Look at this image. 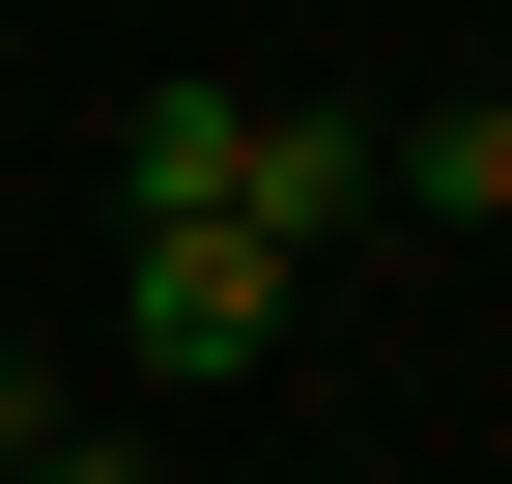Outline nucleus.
<instances>
[{"mask_svg":"<svg viewBox=\"0 0 512 484\" xmlns=\"http://www.w3.org/2000/svg\"><path fill=\"white\" fill-rule=\"evenodd\" d=\"M114 314H143V371L200 399V371H256V342H285V257H256V228H143V285H114Z\"/></svg>","mask_w":512,"mask_h":484,"instance_id":"1","label":"nucleus"},{"mask_svg":"<svg viewBox=\"0 0 512 484\" xmlns=\"http://www.w3.org/2000/svg\"><path fill=\"white\" fill-rule=\"evenodd\" d=\"M114 228H256V86H143L114 114Z\"/></svg>","mask_w":512,"mask_h":484,"instance_id":"2","label":"nucleus"},{"mask_svg":"<svg viewBox=\"0 0 512 484\" xmlns=\"http://www.w3.org/2000/svg\"><path fill=\"white\" fill-rule=\"evenodd\" d=\"M342 228H370V143H342V114H256V257L313 285V257H342Z\"/></svg>","mask_w":512,"mask_h":484,"instance_id":"3","label":"nucleus"},{"mask_svg":"<svg viewBox=\"0 0 512 484\" xmlns=\"http://www.w3.org/2000/svg\"><path fill=\"white\" fill-rule=\"evenodd\" d=\"M399 200H427V228H512V86L427 114V143H399Z\"/></svg>","mask_w":512,"mask_h":484,"instance_id":"4","label":"nucleus"},{"mask_svg":"<svg viewBox=\"0 0 512 484\" xmlns=\"http://www.w3.org/2000/svg\"><path fill=\"white\" fill-rule=\"evenodd\" d=\"M57 428H86V399H57V371H29V342H0V484H29V456H57Z\"/></svg>","mask_w":512,"mask_h":484,"instance_id":"5","label":"nucleus"},{"mask_svg":"<svg viewBox=\"0 0 512 484\" xmlns=\"http://www.w3.org/2000/svg\"><path fill=\"white\" fill-rule=\"evenodd\" d=\"M29 484H143V428H57V456H29Z\"/></svg>","mask_w":512,"mask_h":484,"instance_id":"6","label":"nucleus"}]
</instances>
